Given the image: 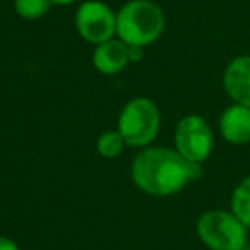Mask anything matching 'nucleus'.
<instances>
[{
    "label": "nucleus",
    "instance_id": "f257e3e1",
    "mask_svg": "<svg viewBox=\"0 0 250 250\" xmlns=\"http://www.w3.org/2000/svg\"><path fill=\"white\" fill-rule=\"evenodd\" d=\"M202 165L187 161L177 149L144 147L132 161L130 178L139 190L154 197H168L202 177Z\"/></svg>",
    "mask_w": 250,
    "mask_h": 250
},
{
    "label": "nucleus",
    "instance_id": "f03ea898",
    "mask_svg": "<svg viewBox=\"0 0 250 250\" xmlns=\"http://www.w3.org/2000/svg\"><path fill=\"white\" fill-rule=\"evenodd\" d=\"M165 12L153 0H130L117 12V36L127 45L149 46L165 31Z\"/></svg>",
    "mask_w": 250,
    "mask_h": 250
},
{
    "label": "nucleus",
    "instance_id": "7ed1b4c3",
    "mask_svg": "<svg viewBox=\"0 0 250 250\" xmlns=\"http://www.w3.org/2000/svg\"><path fill=\"white\" fill-rule=\"evenodd\" d=\"M160 108L149 98L137 96L125 103L118 115L117 130L129 147H147L160 134Z\"/></svg>",
    "mask_w": 250,
    "mask_h": 250
},
{
    "label": "nucleus",
    "instance_id": "20e7f679",
    "mask_svg": "<svg viewBox=\"0 0 250 250\" xmlns=\"http://www.w3.org/2000/svg\"><path fill=\"white\" fill-rule=\"evenodd\" d=\"M247 226L225 209H211L199 216L195 231L209 250H243L247 245Z\"/></svg>",
    "mask_w": 250,
    "mask_h": 250
},
{
    "label": "nucleus",
    "instance_id": "39448f33",
    "mask_svg": "<svg viewBox=\"0 0 250 250\" xmlns=\"http://www.w3.org/2000/svg\"><path fill=\"white\" fill-rule=\"evenodd\" d=\"M214 134L211 125L201 115H187L175 129V149L192 163L202 165L212 153Z\"/></svg>",
    "mask_w": 250,
    "mask_h": 250
},
{
    "label": "nucleus",
    "instance_id": "423d86ee",
    "mask_svg": "<svg viewBox=\"0 0 250 250\" xmlns=\"http://www.w3.org/2000/svg\"><path fill=\"white\" fill-rule=\"evenodd\" d=\"M74 24L87 43L100 45L117 35V14L100 0H87L77 7Z\"/></svg>",
    "mask_w": 250,
    "mask_h": 250
},
{
    "label": "nucleus",
    "instance_id": "0eeeda50",
    "mask_svg": "<svg viewBox=\"0 0 250 250\" xmlns=\"http://www.w3.org/2000/svg\"><path fill=\"white\" fill-rule=\"evenodd\" d=\"M223 87L233 103L250 108V55L235 57L223 72Z\"/></svg>",
    "mask_w": 250,
    "mask_h": 250
},
{
    "label": "nucleus",
    "instance_id": "6e6552de",
    "mask_svg": "<svg viewBox=\"0 0 250 250\" xmlns=\"http://www.w3.org/2000/svg\"><path fill=\"white\" fill-rule=\"evenodd\" d=\"M219 134L226 143L243 146L250 143V108L233 103L219 117Z\"/></svg>",
    "mask_w": 250,
    "mask_h": 250
},
{
    "label": "nucleus",
    "instance_id": "1a4fd4ad",
    "mask_svg": "<svg viewBox=\"0 0 250 250\" xmlns=\"http://www.w3.org/2000/svg\"><path fill=\"white\" fill-rule=\"evenodd\" d=\"M129 62V48L122 40H108L96 45L93 53V65L103 76H115L122 72Z\"/></svg>",
    "mask_w": 250,
    "mask_h": 250
},
{
    "label": "nucleus",
    "instance_id": "9d476101",
    "mask_svg": "<svg viewBox=\"0 0 250 250\" xmlns=\"http://www.w3.org/2000/svg\"><path fill=\"white\" fill-rule=\"evenodd\" d=\"M229 211L250 228V175L245 177L231 192L229 199Z\"/></svg>",
    "mask_w": 250,
    "mask_h": 250
},
{
    "label": "nucleus",
    "instance_id": "9b49d317",
    "mask_svg": "<svg viewBox=\"0 0 250 250\" xmlns=\"http://www.w3.org/2000/svg\"><path fill=\"white\" fill-rule=\"evenodd\" d=\"M125 146L127 144H125L124 137L118 130H106L96 141V151L100 153L101 158H106V160L118 158Z\"/></svg>",
    "mask_w": 250,
    "mask_h": 250
},
{
    "label": "nucleus",
    "instance_id": "f8f14e48",
    "mask_svg": "<svg viewBox=\"0 0 250 250\" xmlns=\"http://www.w3.org/2000/svg\"><path fill=\"white\" fill-rule=\"evenodd\" d=\"M52 0H14V9L19 18L26 21H36L48 14L52 9Z\"/></svg>",
    "mask_w": 250,
    "mask_h": 250
},
{
    "label": "nucleus",
    "instance_id": "ddd939ff",
    "mask_svg": "<svg viewBox=\"0 0 250 250\" xmlns=\"http://www.w3.org/2000/svg\"><path fill=\"white\" fill-rule=\"evenodd\" d=\"M129 48V62H141L144 57V46L137 45H127Z\"/></svg>",
    "mask_w": 250,
    "mask_h": 250
},
{
    "label": "nucleus",
    "instance_id": "4468645a",
    "mask_svg": "<svg viewBox=\"0 0 250 250\" xmlns=\"http://www.w3.org/2000/svg\"><path fill=\"white\" fill-rule=\"evenodd\" d=\"M0 250H19V245L9 236H0Z\"/></svg>",
    "mask_w": 250,
    "mask_h": 250
},
{
    "label": "nucleus",
    "instance_id": "2eb2a0df",
    "mask_svg": "<svg viewBox=\"0 0 250 250\" xmlns=\"http://www.w3.org/2000/svg\"><path fill=\"white\" fill-rule=\"evenodd\" d=\"M77 0H52L53 5H69V4H74Z\"/></svg>",
    "mask_w": 250,
    "mask_h": 250
}]
</instances>
